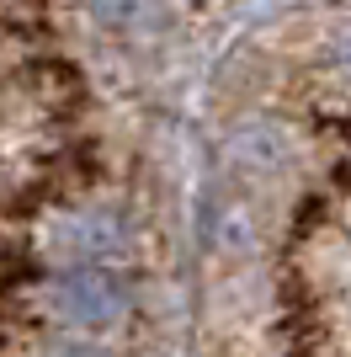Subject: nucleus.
<instances>
[{"label":"nucleus","mask_w":351,"mask_h":357,"mask_svg":"<svg viewBox=\"0 0 351 357\" xmlns=\"http://www.w3.org/2000/svg\"><path fill=\"white\" fill-rule=\"evenodd\" d=\"M224 245H229L234 256H250V251H256V229L240 224V219H229V224H224Z\"/></svg>","instance_id":"39448f33"},{"label":"nucleus","mask_w":351,"mask_h":357,"mask_svg":"<svg viewBox=\"0 0 351 357\" xmlns=\"http://www.w3.org/2000/svg\"><path fill=\"white\" fill-rule=\"evenodd\" d=\"M330 54H336V64L351 75V22H341V27H336V38H330Z\"/></svg>","instance_id":"423d86ee"},{"label":"nucleus","mask_w":351,"mask_h":357,"mask_svg":"<svg viewBox=\"0 0 351 357\" xmlns=\"http://www.w3.org/2000/svg\"><path fill=\"white\" fill-rule=\"evenodd\" d=\"M96 22L112 32H128V38H155L165 27V6L160 0H91Z\"/></svg>","instance_id":"20e7f679"},{"label":"nucleus","mask_w":351,"mask_h":357,"mask_svg":"<svg viewBox=\"0 0 351 357\" xmlns=\"http://www.w3.org/2000/svg\"><path fill=\"white\" fill-rule=\"evenodd\" d=\"M54 357H107V352H96V347H58Z\"/></svg>","instance_id":"0eeeda50"},{"label":"nucleus","mask_w":351,"mask_h":357,"mask_svg":"<svg viewBox=\"0 0 351 357\" xmlns=\"http://www.w3.org/2000/svg\"><path fill=\"white\" fill-rule=\"evenodd\" d=\"M54 245L75 261H102V256L123 251V224L112 213H64L54 224Z\"/></svg>","instance_id":"7ed1b4c3"},{"label":"nucleus","mask_w":351,"mask_h":357,"mask_svg":"<svg viewBox=\"0 0 351 357\" xmlns=\"http://www.w3.org/2000/svg\"><path fill=\"white\" fill-rule=\"evenodd\" d=\"M224 160H229L234 176L266 181L292 160V144H288V134H282L277 123H240L229 134V144H224Z\"/></svg>","instance_id":"f03ea898"},{"label":"nucleus","mask_w":351,"mask_h":357,"mask_svg":"<svg viewBox=\"0 0 351 357\" xmlns=\"http://www.w3.org/2000/svg\"><path fill=\"white\" fill-rule=\"evenodd\" d=\"M54 310H58V320L75 326V331H107L128 314V294H123L117 278H107L102 267L75 261L54 283Z\"/></svg>","instance_id":"f257e3e1"}]
</instances>
